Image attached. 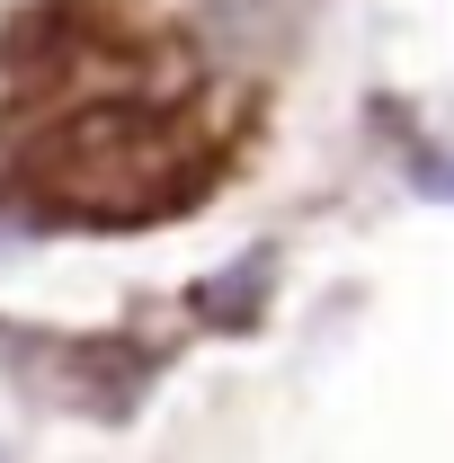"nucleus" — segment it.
Wrapping results in <instances>:
<instances>
[{
    "instance_id": "nucleus-1",
    "label": "nucleus",
    "mask_w": 454,
    "mask_h": 463,
    "mask_svg": "<svg viewBox=\"0 0 454 463\" xmlns=\"http://www.w3.org/2000/svg\"><path fill=\"white\" fill-rule=\"evenodd\" d=\"M205 178H214V152L134 99L80 108L18 161V187L62 223H152V214L187 205Z\"/></svg>"
},
{
    "instance_id": "nucleus-2",
    "label": "nucleus",
    "mask_w": 454,
    "mask_h": 463,
    "mask_svg": "<svg viewBox=\"0 0 454 463\" xmlns=\"http://www.w3.org/2000/svg\"><path fill=\"white\" fill-rule=\"evenodd\" d=\"M268 277H277V250H250L232 277H214V286L196 294V303H205V321H232V330H250V321H259V303H268Z\"/></svg>"
}]
</instances>
